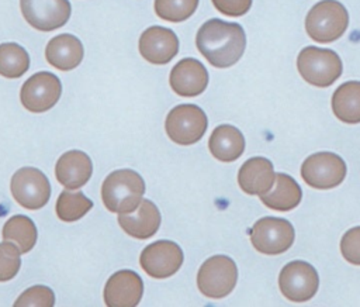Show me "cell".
Here are the masks:
<instances>
[{
  "mask_svg": "<svg viewBox=\"0 0 360 307\" xmlns=\"http://www.w3.org/2000/svg\"><path fill=\"white\" fill-rule=\"evenodd\" d=\"M141 56L155 65L170 62L179 52V38L170 30L160 25L146 28L139 38Z\"/></svg>",
  "mask_w": 360,
  "mask_h": 307,
  "instance_id": "obj_14",
  "label": "cell"
},
{
  "mask_svg": "<svg viewBox=\"0 0 360 307\" xmlns=\"http://www.w3.org/2000/svg\"><path fill=\"white\" fill-rule=\"evenodd\" d=\"M143 293L141 276L129 269H122L110 276L104 286V301L108 307H135Z\"/></svg>",
  "mask_w": 360,
  "mask_h": 307,
  "instance_id": "obj_15",
  "label": "cell"
},
{
  "mask_svg": "<svg viewBox=\"0 0 360 307\" xmlns=\"http://www.w3.org/2000/svg\"><path fill=\"white\" fill-rule=\"evenodd\" d=\"M349 25V13L338 0H322L307 14L305 30L309 38L326 44L340 38Z\"/></svg>",
  "mask_w": 360,
  "mask_h": 307,
  "instance_id": "obj_3",
  "label": "cell"
},
{
  "mask_svg": "<svg viewBox=\"0 0 360 307\" xmlns=\"http://www.w3.org/2000/svg\"><path fill=\"white\" fill-rule=\"evenodd\" d=\"M21 252L10 241L0 242V282L11 280L20 270Z\"/></svg>",
  "mask_w": 360,
  "mask_h": 307,
  "instance_id": "obj_28",
  "label": "cell"
},
{
  "mask_svg": "<svg viewBox=\"0 0 360 307\" xmlns=\"http://www.w3.org/2000/svg\"><path fill=\"white\" fill-rule=\"evenodd\" d=\"M25 21L39 31H53L65 25L70 17L69 0H20Z\"/></svg>",
  "mask_w": 360,
  "mask_h": 307,
  "instance_id": "obj_12",
  "label": "cell"
},
{
  "mask_svg": "<svg viewBox=\"0 0 360 307\" xmlns=\"http://www.w3.org/2000/svg\"><path fill=\"white\" fill-rule=\"evenodd\" d=\"M30 68V56L27 51L15 44H0V75L7 79L21 77Z\"/></svg>",
  "mask_w": 360,
  "mask_h": 307,
  "instance_id": "obj_25",
  "label": "cell"
},
{
  "mask_svg": "<svg viewBox=\"0 0 360 307\" xmlns=\"http://www.w3.org/2000/svg\"><path fill=\"white\" fill-rule=\"evenodd\" d=\"M208 120L202 108L195 104H179L166 117L165 130L172 141L179 145H191L202 138Z\"/></svg>",
  "mask_w": 360,
  "mask_h": 307,
  "instance_id": "obj_6",
  "label": "cell"
},
{
  "mask_svg": "<svg viewBox=\"0 0 360 307\" xmlns=\"http://www.w3.org/2000/svg\"><path fill=\"white\" fill-rule=\"evenodd\" d=\"M169 82L176 94L194 97L207 89L208 72L200 61L194 58H184L173 66Z\"/></svg>",
  "mask_w": 360,
  "mask_h": 307,
  "instance_id": "obj_16",
  "label": "cell"
},
{
  "mask_svg": "<svg viewBox=\"0 0 360 307\" xmlns=\"http://www.w3.org/2000/svg\"><path fill=\"white\" fill-rule=\"evenodd\" d=\"M200 54L215 68L235 65L245 52L246 35L240 24L219 18L205 21L195 37Z\"/></svg>",
  "mask_w": 360,
  "mask_h": 307,
  "instance_id": "obj_1",
  "label": "cell"
},
{
  "mask_svg": "<svg viewBox=\"0 0 360 307\" xmlns=\"http://www.w3.org/2000/svg\"><path fill=\"white\" fill-rule=\"evenodd\" d=\"M37 227L34 221L22 214L13 215L3 227V239L17 245L21 253L30 252L37 242Z\"/></svg>",
  "mask_w": 360,
  "mask_h": 307,
  "instance_id": "obj_24",
  "label": "cell"
},
{
  "mask_svg": "<svg viewBox=\"0 0 360 307\" xmlns=\"http://www.w3.org/2000/svg\"><path fill=\"white\" fill-rule=\"evenodd\" d=\"M208 148L212 156L218 161L233 162L245 151V138L236 127L222 124L214 128L208 141Z\"/></svg>",
  "mask_w": 360,
  "mask_h": 307,
  "instance_id": "obj_21",
  "label": "cell"
},
{
  "mask_svg": "<svg viewBox=\"0 0 360 307\" xmlns=\"http://www.w3.org/2000/svg\"><path fill=\"white\" fill-rule=\"evenodd\" d=\"M297 68L302 79L316 87L335 83L343 70L342 61L332 49L305 46L297 58Z\"/></svg>",
  "mask_w": 360,
  "mask_h": 307,
  "instance_id": "obj_4",
  "label": "cell"
},
{
  "mask_svg": "<svg viewBox=\"0 0 360 307\" xmlns=\"http://www.w3.org/2000/svg\"><path fill=\"white\" fill-rule=\"evenodd\" d=\"M197 6L198 0H155V13L166 21L180 23L193 15Z\"/></svg>",
  "mask_w": 360,
  "mask_h": 307,
  "instance_id": "obj_27",
  "label": "cell"
},
{
  "mask_svg": "<svg viewBox=\"0 0 360 307\" xmlns=\"http://www.w3.org/2000/svg\"><path fill=\"white\" fill-rule=\"evenodd\" d=\"M238 280L236 263L225 255L208 258L197 273L198 290L210 299H222L228 296Z\"/></svg>",
  "mask_w": 360,
  "mask_h": 307,
  "instance_id": "obj_5",
  "label": "cell"
},
{
  "mask_svg": "<svg viewBox=\"0 0 360 307\" xmlns=\"http://www.w3.org/2000/svg\"><path fill=\"white\" fill-rule=\"evenodd\" d=\"M252 245L266 255L285 252L294 242L295 232L290 221L277 217H263L249 231Z\"/></svg>",
  "mask_w": 360,
  "mask_h": 307,
  "instance_id": "obj_7",
  "label": "cell"
},
{
  "mask_svg": "<svg viewBox=\"0 0 360 307\" xmlns=\"http://www.w3.org/2000/svg\"><path fill=\"white\" fill-rule=\"evenodd\" d=\"M145 193V182L131 169L111 172L103 182L101 199L107 210L117 214L132 213L138 208Z\"/></svg>",
  "mask_w": 360,
  "mask_h": 307,
  "instance_id": "obj_2",
  "label": "cell"
},
{
  "mask_svg": "<svg viewBox=\"0 0 360 307\" xmlns=\"http://www.w3.org/2000/svg\"><path fill=\"white\" fill-rule=\"evenodd\" d=\"M55 304V294L46 286H32L22 292L20 297L15 300V307H52Z\"/></svg>",
  "mask_w": 360,
  "mask_h": 307,
  "instance_id": "obj_29",
  "label": "cell"
},
{
  "mask_svg": "<svg viewBox=\"0 0 360 307\" xmlns=\"http://www.w3.org/2000/svg\"><path fill=\"white\" fill-rule=\"evenodd\" d=\"M340 252L349 263L360 265V227L345 232L340 239Z\"/></svg>",
  "mask_w": 360,
  "mask_h": 307,
  "instance_id": "obj_30",
  "label": "cell"
},
{
  "mask_svg": "<svg viewBox=\"0 0 360 307\" xmlns=\"http://www.w3.org/2000/svg\"><path fill=\"white\" fill-rule=\"evenodd\" d=\"M345 161L333 152H316L309 155L302 166L301 176L304 182L315 189H333L346 177Z\"/></svg>",
  "mask_w": 360,
  "mask_h": 307,
  "instance_id": "obj_9",
  "label": "cell"
},
{
  "mask_svg": "<svg viewBox=\"0 0 360 307\" xmlns=\"http://www.w3.org/2000/svg\"><path fill=\"white\" fill-rule=\"evenodd\" d=\"M93 207V201L82 192H62L56 200V214L62 221L70 223L82 218Z\"/></svg>",
  "mask_w": 360,
  "mask_h": 307,
  "instance_id": "obj_26",
  "label": "cell"
},
{
  "mask_svg": "<svg viewBox=\"0 0 360 307\" xmlns=\"http://www.w3.org/2000/svg\"><path fill=\"white\" fill-rule=\"evenodd\" d=\"M93 173V163L82 151H68L56 162L55 175L66 189H79L86 184Z\"/></svg>",
  "mask_w": 360,
  "mask_h": 307,
  "instance_id": "obj_19",
  "label": "cell"
},
{
  "mask_svg": "<svg viewBox=\"0 0 360 307\" xmlns=\"http://www.w3.org/2000/svg\"><path fill=\"white\" fill-rule=\"evenodd\" d=\"M332 110L335 115L347 124L360 123V82L350 80L342 83L332 96Z\"/></svg>",
  "mask_w": 360,
  "mask_h": 307,
  "instance_id": "obj_23",
  "label": "cell"
},
{
  "mask_svg": "<svg viewBox=\"0 0 360 307\" xmlns=\"http://www.w3.org/2000/svg\"><path fill=\"white\" fill-rule=\"evenodd\" d=\"M14 200L24 208L38 210L51 197V184L45 173L32 166L18 169L10 182Z\"/></svg>",
  "mask_w": 360,
  "mask_h": 307,
  "instance_id": "obj_8",
  "label": "cell"
},
{
  "mask_svg": "<svg viewBox=\"0 0 360 307\" xmlns=\"http://www.w3.org/2000/svg\"><path fill=\"white\" fill-rule=\"evenodd\" d=\"M212 4L225 15L240 17L249 11L252 0H212Z\"/></svg>",
  "mask_w": 360,
  "mask_h": 307,
  "instance_id": "obj_31",
  "label": "cell"
},
{
  "mask_svg": "<svg viewBox=\"0 0 360 307\" xmlns=\"http://www.w3.org/2000/svg\"><path fill=\"white\" fill-rule=\"evenodd\" d=\"M278 286L285 299L291 301H307L315 296L319 277L311 263L292 261L281 269Z\"/></svg>",
  "mask_w": 360,
  "mask_h": 307,
  "instance_id": "obj_11",
  "label": "cell"
},
{
  "mask_svg": "<svg viewBox=\"0 0 360 307\" xmlns=\"http://www.w3.org/2000/svg\"><path fill=\"white\" fill-rule=\"evenodd\" d=\"M276 173L273 163L263 156H255L248 159L239 169L238 183L240 189L248 194L263 196L274 184Z\"/></svg>",
  "mask_w": 360,
  "mask_h": 307,
  "instance_id": "obj_17",
  "label": "cell"
},
{
  "mask_svg": "<svg viewBox=\"0 0 360 307\" xmlns=\"http://www.w3.org/2000/svg\"><path fill=\"white\" fill-rule=\"evenodd\" d=\"M160 221L159 208L148 199L142 200L135 211L118 214L120 227L136 239H148L155 235L160 227Z\"/></svg>",
  "mask_w": 360,
  "mask_h": 307,
  "instance_id": "obj_18",
  "label": "cell"
},
{
  "mask_svg": "<svg viewBox=\"0 0 360 307\" xmlns=\"http://www.w3.org/2000/svg\"><path fill=\"white\" fill-rule=\"evenodd\" d=\"M84 49L80 39L72 34L53 37L46 48L45 58L48 63L59 70H72L83 61Z\"/></svg>",
  "mask_w": 360,
  "mask_h": 307,
  "instance_id": "obj_20",
  "label": "cell"
},
{
  "mask_svg": "<svg viewBox=\"0 0 360 307\" xmlns=\"http://www.w3.org/2000/svg\"><path fill=\"white\" fill-rule=\"evenodd\" d=\"M183 251L173 241H156L143 248L139 256L142 269L155 279L174 275L183 263Z\"/></svg>",
  "mask_w": 360,
  "mask_h": 307,
  "instance_id": "obj_13",
  "label": "cell"
},
{
  "mask_svg": "<svg viewBox=\"0 0 360 307\" xmlns=\"http://www.w3.org/2000/svg\"><path fill=\"white\" fill-rule=\"evenodd\" d=\"M302 197L300 184L285 173H277L273 187L263 196L262 203L277 211H288L295 208Z\"/></svg>",
  "mask_w": 360,
  "mask_h": 307,
  "instance_id": "obj_22",
  "label": "cell"
},
{
  "mask_svg": "<svg viewBox=\"0 0 360 307\" xmlns=\"http://www.w3.org/2000/svg\"><path fill=\"white\" fill-rule=\"evenodd\" d=\"M62 94L59 77L51 72H38L28 77L21 90V104L31 113H44L52 108Z\"/></svg>",
  "mask_w": 360,
  "mask_h": 307,
  "instance_id": "obj_10",
  "label": "cell"
}]
</instances>
